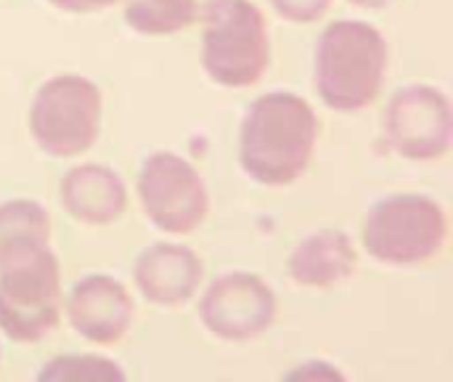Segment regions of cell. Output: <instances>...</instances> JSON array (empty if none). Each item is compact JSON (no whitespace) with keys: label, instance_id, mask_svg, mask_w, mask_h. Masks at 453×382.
I'll return each mask as SVG.
<instances>
[{"label":"cell","instance_id":"obj_4","mask_svg":"<svg viewBox=\"0 0 453 382\" xmlns=\"http://www.w3.org/2000/svg\"><path fill=\"white\" fill-rule=\"evenodd\" d=\"M449 237L441 202L425 194H393L380 199L364 218L366 253L388 266H417L435 258Z\"/></svg>","mask_w":453,"mask_h":382},{"label":"cell","instance_id":"obj_18","mask_svg":"<svg viewBox=\"0 0 453 382\" xmlns=\"http://www.w3.org/2000/svg\"><path fill=\"white\" fill-rule=\"evenodd\" d=\"M53 8L66 11V13H93V11H104L117 5L119 0H48Z\"/></svg>","mask_w":453,"mask_h":382},{"label":"cell","instance_id":"obj_11","mask_svg":"<svg viewBox=\"0 0 453 382\" xmlns=\"http://www.w3.org/2000/svg\"><path fill=\"white\" fill-rule=\"evenodd\" d=\"M133 279L138 292L151 306L178 308L196 295L204 279V263L186 245L159 242L138 255L133 266Z\"/></svg>","mask_w":453,"mask_h":382},{"label":"cell","instance_id":"obj_5","mask_svg":"<svg viewBox=\"0 0 453 382\" xmlns=\"http://www.w3.org/2000/svg\"><path fill=\"white\" fill-rule=\"evenodd\" d=\"M204 24L202 64L210 80L223 88L255 85L271 61L263 11L252 0H223Z\"/></svg>","mask_w":453,"mask_h":382},{"label":"cell","instance_id":"obj_1","mask_svg":"<svg viewBox=\"0 0 453 382\" xmlns=\"http://www.w3.org/2000/svg\"><path fill=\"white\" fill-rule=\"evenodd\" d=\"M319 138L313 106L297 93H265L252 101L239 133V162L263 186H289L311 165Z\"/></svg>","mask_w":453,"mask_h":382},{"label":"cell","instance_id":"obj_3","mask_svg":"<svg viewBox=\"0 0 453 382\" xmlns=\"http://www.w3.org/2000/svg\"><path fill=\"white\" fill-rule=\"evenodd\" d=\"M61 271L48 245L21 250L0 263V332L13 343H37L56 330Z\"/></svg>","mask_w":453,"mask_h":382},{"label":"cell","instance_id":"obj_17","mask_svg":"<svg viewBox=\"0 0 453 382\" xmlns=\"http://www.w3.org/2000/svg\"><path fill=\"white\" fill-rule=\"evenodd\" d=\"M276 13L292 24H311L326 16L332 8V0H271Z\"/></svg>","mask_w":453,"mask_h":382},{"label":"cell","instance_id":"obj_2","mask_svg":"<svg viewBox=\"0 0 453 382\" xmlns=\"http://www.w3.org/2000/svg\"><path fill=\"white\" fill-rule=\"evenodd\" d=\"M388 40L369 21H332L316 45L313 80L321 101L334 112H361L382 90Z\"/></svg>","mask_w":453,"mask_h":382},{"label":"cell","instance_id":"obj_6","mask_svg":"<svg viewBox=\"0 0 453 382\" xmlns=\"http://www.w3.org/2000/svg\"><path fill=\"white\" fill-rule=\"evenodd\" d=\"M101 128V90L82 74H58L42 82L29 106V133L50 157L88 152Z\"/></svg>","mask_w":453,"mask_h":382},{"label":"cell","instance_id":"obj_8","mask_svg":"<svg viewBox=\"0 0 453 382\" xmlns=\"http://www.w3.org/2000/svg\"><path fill=\"white\" fill-rule=\"evenodd\" d=\"M382 130L395 154L417 162L438 160L451 146V101L433 85H409L390 98L382 117Z\"/></svg>","mask_w":453,"mask_h":382},{"label":"cell","instance_id":"obj_10","mask_svg":"<svg viewBox=\"0 0 453 382\" xmlns=\"http://www.w3.org/2000/svg\"><path fill=\"white\" fill-rule=\"evenodd\" d=\"M66 319L80 338L96 346H114L127 335L135 306L122 282L106 274H90L72 287Z\"/></svg>","mask_w":453,"mask_h":382},{"label":"cell","instance_id":"obj_19","mask_svg":"<svg viewBox=\"0 0 453 382\" xmlns=\"http://www.w3.org/2000/svg\"><path fill=\"white\" fill-rule=\"evenodd\" d=\"M348 3H353V5H358V8H388L390 3H395V0H348Z\"/></svg>","mask_w":453,"mask_h":382},{"label":"cell","instance_id":"obj_13","mask_svg":"<svg viewBox=\"0 0 453 382\" xmlns=\"http://www.w3.org/2000/svg\"><path fill=\"white\" fill-rule=\"evenodd\" d=\"M358 269L353 239L337 229L305 237L289 255V277L300 287H334L350 279Z\"/></svg>","mask_w":453,"mask_h":382},{"label":"cell","instance_id":"obj_16","mask_svg":"<svg viewBox=\"0 0 453 382\" xmlns=\"http://www.w3.org/2000/svg\"><path fill=\"white\" fill-rule=\"evenodd\" d=\"M37 380H125V372L104 356L72 354V356H56L53 362H48L40 370Z\"/></svg>","mask_w":453,"mask_h":382},{"label":"cell","instance_id":"obj_15","mask_svg":"<svg viewBox=\"0 0 453 382\" xmlns=\"http://www.w3.org/2000/svg\"><path fill=\"white\" fill-rule=\"evenodd\" d=\"M50 242V215L35 199H11L0 205V263L21 250Z\"/></svg>","mask_w":453,"mask_h":382},{"label":"cell","instance_id":"obj_9","mask_svg":"<svg viewBox=\"0 0 453 382\" xmlns=\"http://www.w3.org/2000/svg\"><path fill=\"white\" fill-rule=\"evenodd\" d=\"M276 292L250 271L218 277L199 300V319L207 332L228 343H244L263 335L276 322Z\"/></svg>","mask_w":453,"mask_h":382},{"label":"cell","instance_id":"obj_12","mask_svg":"<svg viewBox=\"0 0 453 382\" xmlns=\"http://www.w3.org/2000/svg\"><path fill=\"white\" fill-rule=\"evenodd\" d=\"M64 210L85 226H109L127 207V186L109 165H77L61 178Z\"/></svg>","mask_w":453,"mask_h":382},{"label":"cell","instance_id":"obj_7","mask_svg":"<svg viewBox=\"0 0 453 382\" xmlns=\"http://www.w3.org/2000/svg\"><path fill=\"white\" fill-rule=\"evenodd\" d=\"M138 197L146 218L165 234H191L210 213L202 175L188 160L173 152L146 157L138 175Z\"/></svg>","mask_w":453,"mask_h":382},{"label":"cell","instance_id":"obj_14","mask_svg":"<svg viewBox=\"0 0 453 382\" xmlns=\"http://www.w3.org/2000/svg\"><path fill=\"white\" fill-rule=\"evenodd\" d=\"M223 0H130L125 21L141 35H175L207 21Z\"/></svg>","mask_w":453,"mask_h":382}]
</instances>
